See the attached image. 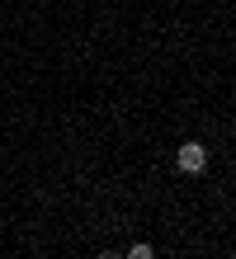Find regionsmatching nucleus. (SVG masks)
Listing matches in <instances>:
<instances>
[{
    "instance_id": "1",
    "label": "nucleus",
    "mask_w": 236,
    "mask_h": 259,
    "mask_svg": "<svg viewBox=\"0 0 236 259\" xmlns=\"http://www.w3.org/2000/svg\"><path fill=\"white\" fill-rule=\"evenodd\" d=\"M175 165L184 175H203V170H208V146H203V142H184L175 151Z\"/></svg>"
},
{
    "instance_id": "3",
    "label": "nucleus",
    "mask_w": 236,
    "mask_h": 259,
    "mask_svg": "<svg viewBox=\"0 0 236 259\" xmlns=\"http://www.w3.org/2000/svg\"><path fill=\"white\" fill-rule=\"evenodd\" d=\"M94 259H123L118 250H99V254H94Z\"/></svg>"
},
{
    "instance_id": "2",
    "label": "nucleus",
    "mask_w": 236,
    "mask_h": 259,
    "mask_svg": "<svg viewBox=\"0 0 236 259\" xmlns=\"http://www.w3.org/2000/svg\"><path fill=\"white\" fill-rule=\"evenodd\" d=\"M123 259H156V250L147 245V240H137V245H132L128 254H123Z\"/></svg>"
}]
</instances>
